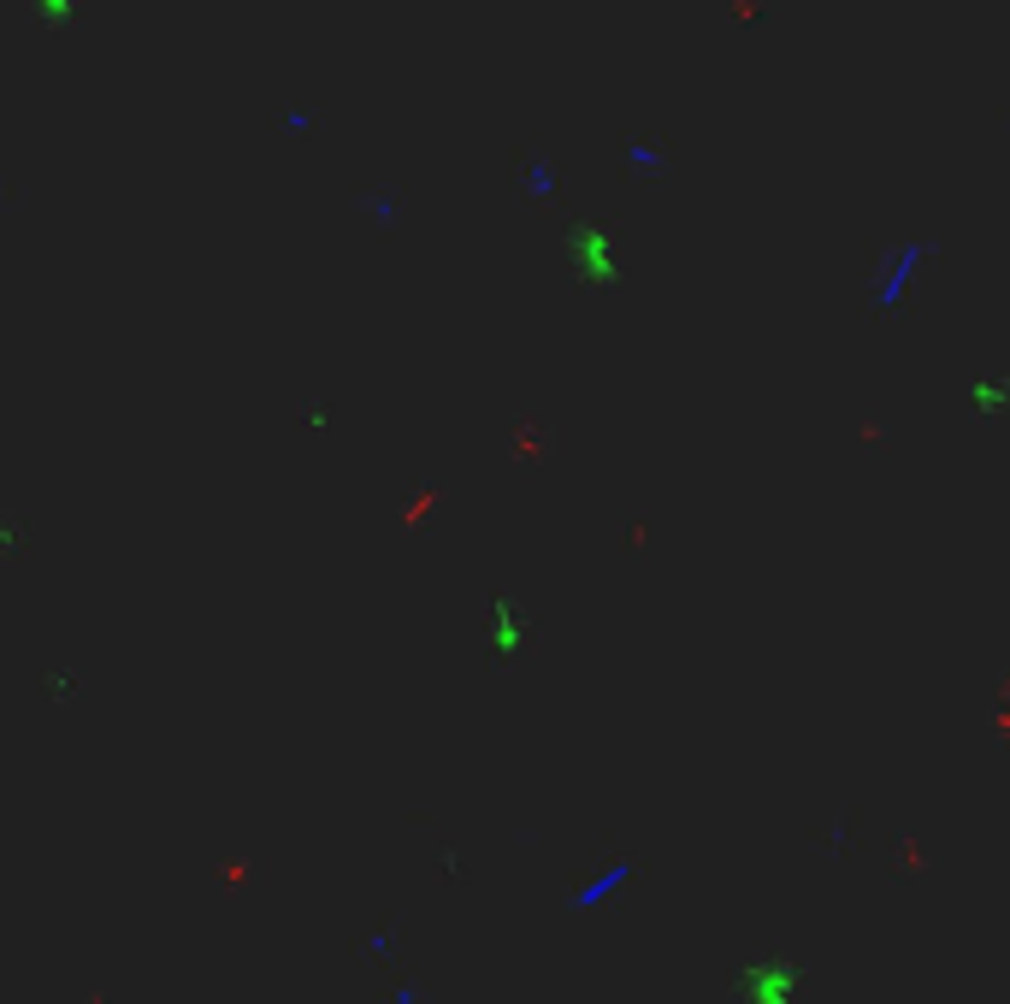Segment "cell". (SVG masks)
<instances>
[{
  "mask_svg": "<svg viewBox=\"0 0 1010 1004\" xmlns=\"http://www.w3.org/2000/svg\"><path fill=\"white\" fill-rule=\"evenodd\" d=\"M627 172H644V178H656V172H668V154H662V142H627Z\"/></svg>",
  "mask_w": 1010,
  "mask_h": 1004,
  "instance_id": "4",
  "label": "cell"
},
{
  "mask_svg": "<svg viewBox=\"0 0 1010 1004\" xmlns=\"http://www.w3.org/2000/svg\"><path fill=\"white\" fill-rule=\"evenodd\" d=\"M969 396H975L981 408H1010V390H999V378H987V384H975Z\"/></svg>",
  "mask_w": 1010,
  "mask_h": 1004,
  "instance_id": "5",
  "label": "cell"
},
{
  "mask_svg": "<svg viewBox=\"0 0 1010 1004\" xmlns=\"http://www.w3.org/2000/svg\"><path fill=\"white\" fill-rule=\"evenodd\" d=\"M573 272L585 278V284H615V254H609V237L603 231H573Z\"/></svg>",
  "mask_w": 1010,
  "mask_h": 1004,
  "instance_id": "2",
  "label": "cell"
},
{
  "mask_svg": "<svg viewBox=\"0 0 1010 1004\" xmlns=\"http://www.w3.org/2000/svg\"><path fill=\"white\" fill-rule=\"evenodd\" d=\"M520 189L532 195V201H556V189H562V172H556V160L538 148V154H526V166H520Z\"/></svg>",
  "mask_w": 1010,
  "mask_h": 1004,
  "instance_id": "3",
  "label": "cell"
},
{
  "mask_svg": "<svg viewBox=\"0 0 1010 1004\" xmlns=\"http://www.w3.org/2000/svg\"><path fill=\"white\" fill-rule=\"evenodd\" d=\"M934 260V243H898V249L886 254V266L869 278V302L892 314V308H904V296L916 290V278H922V266Z\"/></svg>",
  "mask_w": 1010,
  "mask_h": 1004,
  "instance_id": "1",
  "label": "cell"
}]
</instances>
